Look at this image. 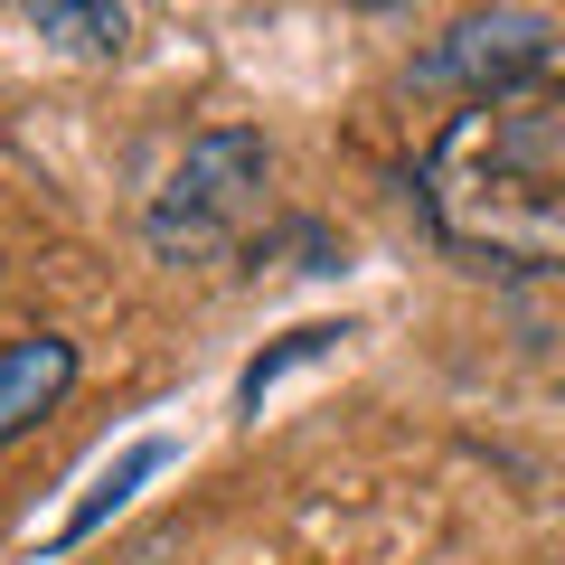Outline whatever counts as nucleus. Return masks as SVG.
I'll use <instances>...</instances> for the list:
<instances>
[{"instance_id": "obj_1", "label": "nucleus", "mask_w": 565, "mask_h": 565, "mask_svg": "<svg viewBox=\"0 0 565 565\" xmlns=\"http://www.w3.org/2000/svg\"><path fill=\"white\" fill-rule=\"evenodd\" d=\"M424 226L481 274H565V66L471 95L415 170Z\"/></svg>"}, {"instance_id": "obj_2", "label": "nucleus", "mask_w": 565, "mask_h": 565, "mask_svg": "<svg viewBox=\"0 0 565 565\" xmlns=\"http://www.w3.org/2000/svg\"><path fill=\"white\" fill-rule=\"evenodd\" d=\"M264 180H274V151H264L255 122H207L180 161H170V180L151 189V217H141L151 255H161V264H207V255H226V245L255 226Z\"/></svg>"}, {"instance_id": "obj_3", "label": "nucleus", "mask_w": 565, "mask_h": 565, "mask_svg": "<svg viewBox=\"0 0 565 565\" xmlns=\"http://www.w3.org/2000/svg\"><path fill=\"white\" fill-rule=\"evenodd\" d=\"M556 66V20L546 10H471V20H452L444 39L415 57V85H452V95H509V85L546 76Z\"/></svg>"}, {"instance_id": "obj_4", "label": "nucleus", "mask_w": 565, "mask_h": 565, "mask_svg": "<svg viewBox=\"0 0 565 565\" xmlns=\"http://www.w3.org/2000/svg\"><path fill=\"white\" fill-rule=\"evenodd\" d=\"M66 386H76V340H57V330L10 340V349H0V444H20Z\"/></svg>"}, {"instance_id": "obj_5", "label": "nucleus", "mask_w": 565, "mask_h": 565, "mask_svg": "<svg viewBox=\"0 0 565 565\" xmlns=\"http://www.w3.org/2000/svg\"><path fill=\"white\" fill-rule=\"evenodd\" d=\"M29 29L66 57H122L132 47V0H29Z\"/></svg>"}, {"instance_id": "obj_6", "label": "nucleus", "mask_w": 565, "mask_h": 565, "mask_svg": "<svg viewBox=\"0 0 565 565\" xmlns=\"http://www.w3.org/2000/svg\"><path fill=\"white\" fill-rule=\"evenodd\" d=\"M170 452H180L170 434H141V444H122V462H114V471H95V490H85V500L57 519V537H47V546H76V537H95V527H104V509H122V500H132V481L170 471Z\"/></svg>"}, {"instance_id": "obj_7", "label": "nucleus", "mask_w": 565, "mask_h": 565, "mask_svg": "<svg viewBox=\"0 0 565 565\" xmlns=\"http://www.w3.org/2000/svg\"><path fill=\"white\" fill-rule=\"evenodd\" d=\"M340 340H349V330H330V321H321V330H292V340L274 349V359H255V367H245V405H264V386H274L292 359H321V349H340Z\"/></svg>"}]
</instances>
